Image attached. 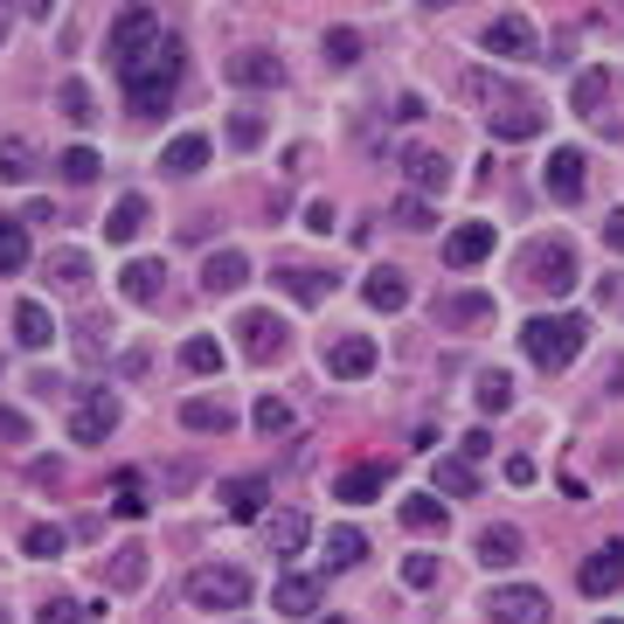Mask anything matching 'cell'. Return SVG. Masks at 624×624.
Returning <instances> with one entry per match:
<instances>
[{
    "instance_id": "cell-3",
    "label": "cell",
    "mask_w": 624,
    "mask_h": 624,
    "mask_svg": "<svg viewBox=\"0 0 624 624\" xmlns=\"http://www.w3.org/2000/svg\"><path fill=\"white\" fill-rule=\"evenodd\" d=\"M250 590H257L250 569L208 562V569H195V576H188V604H195V611H237V604H250Z\"/></svg>"
},
{
    "instance_id": "cell-34",
    "label": "cell",
    "mask_w": 624,
    "mask_h": 624,
    "mask_svg": "<svg viewBox=\"0 0 624 624\" xmlns=\"http://www.w3.org/2000/svg\"><path fill=\"white\" fill-rule=\"evenodd\" d=\"M250 424L264 430V437H292V424H299V409L284 403V396H257V409H250Z\"/></svg>"
},
{
    "instance_id": "cell-50",
    "label": "cell",
    "mask_w": 624,
    "mask_h": 624,
    "mask_svg": "<svg viewBox=\"0 0 624 624\" xmlns=\"http://www.w3.org/2000/svg\"><path fill=\"white\" fill-rule=\"evenodd\" d=\"M326 56H333V63H361V35H354V29H333V35H326Z\"/></svg>"
},
{
    "instance_id": "cell-9",
    "label": "cell",
    "mask_w": 624,
    "mask_h": 624,
    "mask_svg": "<svg viewBox=\"0 0 624 624\" xmlns=\"http://www.w3.org/2000/svg\"><path fill=\"white\" fill-rule=\"evenodd\" d=\"M492 243H500V229H492V222H458L451 237H445V264L451 271H479L486 257H492Z\"/></svg>"
},
{
    "instance_id": "cell-21",
    "label": "cell",
    "mask_w": 624,
    "mask_h": 624,
    "mask_svg": "<svg viewBox=\"0 0 624 624\" xmlns=\"http://www.w3.org/2000/svg\"><path fill=\"white\" fill-rule=\"evenodd\" d=\"M354 562H368V534H361V528H333L326 549H320V569L341 576V569H354Z\"/></svg>"
},
{
    "instance_id": "cell-22",
    "label": "cell",
    "mask_w": 624,
    "mask_h": 624,
    "mask_svg": "<svg viewBox=\"0 0 624 624\" xmlns=\"http://www.w3.org/2000/svg\"><path fill=\"white\" fill-rule=\"evenodd\" d=\"M305 541H312V513H278V520H264V549L271 555H299L305 549Z\"/></svg>"
},
{
    "instance_id": "cell-49",
    "label": "cell",
    "mask_w": 624,
    "mask_h": 624,
    "mask_svg": "<svg viewBox=\"0 0 624 624\" xmlns=\"http://www.w3.org/2000/svg\"><path fill=\"white\" fill-rule=\"evenodd\" d=\"M63 174H70V180H97V174H104V160H97L91 146H70V153H63Z\"/></svg>"
},
{
    "instance_id": "cell-48",
    "label": "cell",
    "mask_w": 624,
    "mask_h": 624,
    "mask_svg": "<svg viewBox=\"0 0 624 624\" xmlns=\"http://www.w3.org/2000/svg\"><path fill=\"white\" fill-rule=\"evenodd\" d=\"M112 513H118V520H139V513H146V500H139V472H118V500H112Z\"/></svg>"
},
{
    "instance_id": "cell-35",
    "label": "cell",
    "mask_w": 624,
    "mask_h": 624,
    "mask_svg": "<svg viewBox=\"0 0 624 624\" xmlns=\"http://www.w3.org/2000/svg\"><path fill=\"white\" fill-rule=\"evenodd\" d=\"M139 229H146V195H125L112 208V222H104V237H112V243H133Z\"/></svg>"
},
{
    "instance_id": "cell-43",
    "label": "cell",
    "mask_w": 624,
    "mask_h": 624,
    "mask_svg": "<svg viewBox=\"0 0 624 624\" xmlns=\"http://www.w3.org/2000/svg\"><path fill=\"white\" fill-rule=\"evenodd\" d=\"M403 583H409V590H437V583H445V562H437L430 549L409 555V562H403Z\"/></svg>"
},
{
    "instance_id": "cell-27",
    "label": "cell",
    "mask_w": 624,
    "mask_h": 624,
    "mask_svg": "<svg viewBox=\"0 0 624 624\" xmlns=\"http://www.w3.org/2000/svg\"><path fill=\"white\" fill-rule=\"evenodd\" d=\"M445 500H437V492H409V500H403V528L409 534H445Z\"/></svg>"
},
{
    "instance_id": "cell-12",
    "label": "cell",
    "mask_w": 624,
    "mask_h": 624,
    "mask_svg": "<svg viewBox=\"0 0 624 624\" xmlns=\"http://www.w3.org/2000/svg\"><path fill=\"white\" fill-rule=\"evenodd\" d=\"M271 284H278V292H292L299 305H320L341 278H333L326 264H312V271H305V264H278V271H271Z\"/></svg>"
},
{
    "instance_id": "cell-51",
    "label": "cell",
    "mask_w": 624,
    "mask_h": 624,
    "mask_svg": "<svg viewBox=\"0 0 624 624\" xmlns=\"http://www.w3.org/2000/svg\"><path fill=\"white\" fill-rule=\"evenodd\" d=\"M0 445H29V416L0 403Z\"/></svg>"
},
{
    "instance_id": "cell-24",
    "label": "cell",
    "mask_w": 624,
    "mask_h": 624,
    "mask_svg": "<svg viewBox=\"0 0 624 624\" xmlns=\"http://www.w3.org/2000/svg\"><path fill=\"white\" fill-rule=\"evenodd\" d=\"M437 320H445V326H486L492 299L486 292H445V299H437Z\"/></svg>"
},
{
    "instance_id": "cell-8",
    "label": "cell",
    "mask_w": 624,
    "mask_h": 624,
    "mask_svg": "<svg viewBox=\"0 0 624 624\" xmlns=\"http://www.w3.org/2000/svg\"><path fill=\"white\" fill-rule=\"evenodd\" d=\"M479 49H486V56H534L541 35H534L528 14H500V21H486V29H479Z\"/></svg>"
},
{
    "instance_id": "cell-59",
    "label": "cell",
    "mask_w": 624,
    "mask_h": 624,
    "mask_svg": "<svg viewBox=\"0 0 624 624\" xmlns=\"http://www.w3.org/2000/svg\"><path fill=\"white\" fill-rule=\"evenodd\" d=\"M0 624H8V611H0Z\"/></svg>"
},
{
    "instance_id": "cell-31",
    "label": "cell",
    "mask_w": 624,
    "mask_h": 624,
    "mask_svg": "<svg viewBox=\"0 0 624 624\" xmlns=\"http://www.w3.org/2000/svg\"><path fill=\"white\" fill-rule=\"evenodd\" d=\"M160 167H167V174H201V167H208V139H201V133H180V139H167Z\"/></svg>"
},
{
    "instance_id": "cell-54",
    "label": "cell",
    "mask_w": 624,
    "mask_h": 624,
    "mask_svg": "<svg viewBox=\"0 0 624 624\" xmlns=\"http://www.w3.org/2000/svg\"><path fill=\"white\" fill-rule=\"evenodd\" d=\"M305 229H312V237H320V229H333V208H326V201H305Z\"/></svg>"
},
{
    "instance_id": "cell-52",
    "label": "cell",
    "mask_w": 624,
    "mask_h": 624,
    "mask_svg": "<svg viewBox=\"0 0 624 624\" xmlns=\"http://www.w3.org/2000/svg\"><path fill=\"white\" fill-rule=\"evenodd\" d=\"M146 368H153V354H146V347H125V354H118V375H133V382H139Z\"/></svg>"
},
{
    "instance_id": "cell-11",
    "label": "cell",
    "mask_w": 624,
    "mask_h": 624,
    "mask_svg": "<svg viewBox=\"0 0 624 624\" xmlns=\"http://www.w3.org/2000/svg\"><path fill=\"white\" fill-rule=\"evenodd\" d=\"M237 341H243L250 361H278L284 354V320H278V312H243V320H237Z\"/></svg>"
},
{
    "instance_id": "cell-36",
    "label": "cell",
    "mask_w": 624,
    "mask_h": 624,
    "mask_svg": "<svg viewBox=\"0 0 624 624\" xmlns=\"http://www.w3.org/2000/svg\"><path fill=\"white\" fill-rule=\"evenodd\" d=\"M437 492H451V500L479 492V465L472 458H437Z\"/></svg>"
},
{
    "instance_id": "cell-26",
    "label": "cell",
    "mask_w": 624,
    "mask_h": 624,
    "mask_svg": "<svg viewBox=\"0 0 624 624\" xmlns=\"http://www.w3.org/2000/svg\"><path fill=\"white\" fill-rule=\"evenodd\" d=\"M320 596H326L320 576H284V583H278V611H284V617H312V611H320Z\"/></svg>"
},
{
    "instance_id": "cell-53",
    "label": "cell",
    "mask_w": 624,
    "mask_h": 624,
    "mask_svg": "<svg viewBox=\"0 0 624 624\" xmlns=\"http://www.w3.org/2000/svg\"><path fill=\"white\" fill-rule=\"evenodd\" d=\"M604 243L624 257V208H611V216H604Z\"/></svg>"
},
{
    "instance_id": "cell-14",
    "label": "cell",
    "mask_w": 624,
    "mask_h": 624,
    "mask_svg": "<svg viewBox=\"0 0 624 624\" xmlns=\"http://www.w3.org/2000/svg\"><path fill=\"white\" fill-rule=\"evenodd\" d=\"M264 507H271V479H264V472H243V479L222 486V513H229V520H257Z\"/></svg>"
},
{
    "instance_id": "cell-1",
    "label": "cell",
    "mask_w": 624,
    "mask_h": 624,
    "mask_svg": "<svg viewBox=\"0 0 624 624\" xmlns=\"http://www.w3.org/2000/svg\"><path fill=\"white\" fill-rule=\"evenodd\" d=\"M180 70H188V42H180L174 29H160V42H153L139 63L118 70V76H125V104H133V118H167Z\"/></svg>"
},
{
    "instance_id": "cell-37",
    "label": "cell",
    "mask_w": 624,
    "mask_h": 624,
    "mask_svg": "<svg viewBox=\"0 0 624 624\" xmlns=\"http://www.w3.org/2000/svg\"><path fill=\"white\" fill-rule=\"evenodd\" d=\"M21 549H29L35 562H56V555L70 549V534L56 528V520H35V528H29V534H21Z\"/></svg>"
},
{
    "instance_id": "cell-6",
    "label": "cell",
    "mask_w": 624,
    "mask_h": 624,
    "mask_svg": "<svg viewBox=\"0 0 624 624\" xmlns=\"http://www.w3.org/2000/svg\"><path fill=\"white\" fill-rule=\"evenodd\" d=\"M112 430H118V396H112V388H84L76 409H70V437H76V445H104Z\"/></svg>"
},
{
    "instance_id": "cell-23",
    "label": "cell",
    "mask_w": 624,
    "mask_h": 624,
    "mask_svg": "<svg viewBox=\"0 0 624 624\" xmlns=\"http://www.w3.org/2000/svg\"><path fill=\"white\" fill-rule=\"evenodd\" d=\"M243 278H250V257H243V250H216V257L201 264V292H237Z\"/></svg>"
},
{
    "instance_id": "cell-41",
    "label": "cell",
    "mask_w": 624,
    "mask_h": 624,
    "mask_svg": "<svg viewBox=\"0 0 624 624\" xmlns=\"http://www.w3.org/2000/svg\"><path fill=\"white\" fill-rule=\"evenodd\" d=\"M29 174H35L29 139H0V180H29Z\"/></svg>"
},
{
    "instance_id": "cell-40",
    "label": "cell",
    "mask_w": 624,
    "mask_h": 624,
    "mask_svg": "<svg viewBox=\"0 0 624 624\" xmlns=\"http://www.w3.org/2000/svg\"><path fill=\"white\" fill-rule=\"evenodd\" d=\"M56 104H63V118H76V125H91V118H97V97H91V84H76V76L56 91Z\"/></svg>"
},
{
    "instance_id": "cell-39",
    "label": "cell",
    "mask_w": 624,
    "mask_h": 624,
    "mask_svg": "<svg viewBox=\"0 0 624 624\" xmlns=\"http://www.w3.org/2000/svg\"><path fill=\"white\" fill-rule=\"evenodd\" d=\"M21 264H29V229L0 216V271H21Z\"/></svg>"
},
{
    "instance_id": "cell-33",
    "label": "cell",
    "mask_w": 624,
    "mask_h": 624,
    "mask_svg": "<svg viewBox=\"0 0 624 624\" xmlns=\"http://www.w3.org/2000/svg\"><path fill=\"white\" fill-rule=\"evenodd\" d=\"M472 396H479V409H486V416H500V409H513V375H507V368H479V382H472Z\"/></svg>"
},
{
    "instance_id": "cell-29",
    "label": "cell",
    "mask_w": 624,
    "mask_h": 624,
    "mask_svg": "<svg viewBox=\"0 0 624 624\" xmlns=\"http://www.w3.org/2000/svg\"><path fill=\"white\" fill-rule=\"evenodd\" d=\"M42 278L63 284V292H76V284H91V257L84 250H49L42 257Z\"/></svg>"
},
{
    "instance_id": "cell-57",
    "label": "cell",
    "mask_w": 624,
    "mask_h": 624,
    "mask_svg": "<svg viewBox=\"0 0 624 624\" xmlns=\"http://www.w3.org/2000/svg\"><path fill=\"white\" fill-rule=\"evenodd\" d=\"M320 624H347V617H320Z\"/></svg>"
},
{
    "instance_id": "cell-15",
    "label": "cell",
    "mask_w": 624,
    "mask_h": 624,
    "mask_svg": "<svg viewBox=\"0 0 624 624\" xmlns=\"http://www.w3.org/2000/svg\"><path fill=\"white\" fill-rule=\"evenodd\" d=\"M541 180H549V195L569 208V201H583V153L576 146H555L549 153V174H541Z\"/></svg>"
},
{
    "instance_id": "cell-47",
    "label": "cell",
    "mask_w": 624,
    "mask_h": 624,
    "mask_svg": "<svg viewBox=\"0 0 624 624\" xmlns=\"http://www.w3.org/2000/svg\"><path fill=\"white\" fill-rule=\"evenodd\" d=\"M229 146H237V153L264 146V118H257V112H237V118H229Z\"/></svg>"
},
{
    "instance_id": "cell-13",
    "label": "cell",
    "mask_w": 624,
    "mask_h": 624,
    "mask_svg": "<svg viewBox=\"0 0 624 624\" xmlns=\"http://www.w3.org/2000/svg\"><path fill=\"white\" fill-rule=\"evenodd\" d=\"M403 174L416 180V195H445L451 188V160L437 146H403Z\"/></svg>"
},
{
    "instance_id": "cell-7",
    "label": "cell",
    "mask_w": 624,
    "mask_h": 624,
    "mask_svg": "<svg viewBox=\"0 0 624 624\" xmlns=\"http://www.w3.org/2000/svg\"><path fill=\"white\" fill-rule=\"evenodd\" d=\"M153 42H160V21H153V8H118V21H112V63H118V70L139 63Z\"/></svg>"
},
{
    "instance_id": "cell-10",
    "label": "cell",
    "mask_w": 624,
    "mask_h": 624,
    "mask_svg": "<svg viewBox=\"0 0 624 624\" xmlns=\"http://www.w3.org/2000/svg\"><path fill=\"white\" fill-rule=\"evenodd\" d=\"M576 583H583V596H617L624 590V541H604L596 555H583Z\"/></svg>"
},
{
    "instance_id": "cell-5",
    "label": "cell",
    "mask_w": 624,
    "mask_h": 624,
    "mask_svg": "<svg viewBox=\"0 0 624 624\" xmlns=\"http://www.w3.org/2000/svg\"><path fill=\"white\" fill-rule=\"evenodd\" d=\"M492 624H549V596L528 590V583H500V590H486V604H479Z\"/></svg>"
},
{
    "instance_id": "cell-55",
    "label": "cell",
    "mask_w": 624,
    "mask_h": 624,
    "mask_svg": "<svg viewBox=\"0 0 624 624\" xmlns=\"http://www.w3.org/2000/svg\"><path fill=\"white\" fill-rule=\"evenodd\" d=\"M492 451V437L486 430H465V445H458V458H486Z\"/></svg>"
},
{
    "instance_id": "cell-32",
    "label": "cell",
    "mask_w": 624,
    "mask_h": 624,
    "mask_svg": "<svg viewBox=\"0 0 624 624\" xmlns=\"http://www.w3.org/2000/svg\"><path fill=\"white\" fill-rule=\"evenodd\" d=\"M14 333H21V347H49V341H56V320H49L35 299H21L14 305Z\"/></svg>"
},
{
    "instance_id": "cell-2",
    "label": "cell",
    "mask_w": 624,
    "mask_h": 624,
    "mask_svg": "<svg viewBox=\"0 0 624 624\" xmlns=\"http://www.w3.org/2000/svg\"><path fill=\"white\" fill-rule=\"evenodd\" d=\"M583 341H590V320H583V312H562V320H528V326H520L528 361H534V368H549V375H562L569 361H576Z\"/></svg>"
},
{
    "instance_id": "cell-17",
    "label": "cell",
    "mask_w": 624,
    "mask_h": 624,
    "mask_svg": "<svg viewBox=\"0 0 624 624\" xmlns=\"http://www.w3.org/2000/svg\"><path fill=\"white\" fill-rule=\"evenodd\" d=\"M229 84H257V91H271V84H284V70H278L271 49H237V56H229Z\"/></svg>"
},
{
    "instance_id": "cell-42",
    "label": "cell",
    "mask_w": 624,
    "mask_h": 624,
    "mask_svg": "<svg viewBox=\"0 0 624 624\" xmlns=\"http://www.w3.org/2000/svg\"><path fill=\"white\" fill-rule=\"evenodd\" d=\"M146 583V549H118L112 555V590H139Z\"/></svg>"
},
{
    "instance_id": "cell-30",
    "label": "cell",
    "mask_w": 624,
    "mask_h": 624,
    "mask_svg": "<svg viewBox=\"0 0 624 624\" xmlns=\"http://www.w3.org/2000/svg\"><path fill=\"white\" fill-rule=\"evenodd\" d=\"M513 562H520V528L500 520V528L479 534V569H513Z\"/></svg>"
},
{
    "instance_id": "cell-19",
    "label": "cell",
    "mask_w": 624,
    "mask_h": 624,
    "mask_svg": "<svg viewBox=\"0 0 624 624\" xmlns=\"http://www.w3.org/2000/svg\"><path fill=\"white\" fill-rule=\"evenodd\" d=\"M118 284H125V299H139V305H160V292H167V264H160V257H133Z\"/></svg>"
},
{
    "instance_id": "cell-45",
    "label": "cell",
    "mask_w": 624,
    "mask_h": 624,
    "mask_svg": "<svg viewBox=\"0 0 624 624\" xmlns=\"http://www.w3.org/2000/svg\"><path fill=\"white\" fill-rule=\"evenodd\" d=\"M396 222H403V229H437V201H430V195H403V201H396Z\"/></svg>"
},
{
    "instance_id": "cell-25",
    "label": "cell",
    "mask_w": 624,
    "mask_h": 624,
    "mask_svg": "<svg viewBox=\"0 0 624 624\" xmlns=\"http://www.w3.org/2000/svg\"><path fill=\"white\" fill-rule=\"evenodd\" d=\"M388 472H396V465H354V472L333 479V492H341L347 507H361V500H375V492L388 486Z\"/></svg>"
},
{
    "instance_id": "cell-56",
    "label": "cell",
    "mask_w": 624,
    "mask_h": 624,
    "mask_svg": "<svg viewBox=\"0 0 624 624\" xmlns=\"http://www.w3.org/2000/svg\"><path fill=\"white\" fill-rule=\"evenodd\" d=\"M507 486H534V458H507Z\"/></svg>"
},
{
    "instance_id": "cell-28",
    "label": "cell",
    "mask_w": 624,
    "mask_h": 624,
    "mask_svg": "<svg viewBox=\"0 0 624 624\" xmlns=\"http://www.w3.org/2000/svg\"><path fill=\"white\" fill-rule=\"evenodd\" d=\"M180 424L195 437H222V430H237V409L229 403H180Z\"/></svg>"
},
{
    "instance_id": "cell-4",
    "label": "cell",
    "mask_w": 624,
    "mask_h": 624,
    "mask_svg": "<svg viewBox=\"0 0 624 624\" xmlns=\"http://www.w3.org/2000/svg\"><path fill=\"white\" fill-rule=\"evenodd\" d=\"M528 284H534V292H576V243H569V237H534Z\"/></svg>"
},
{
    "instance_id": "cell-20",
    "label": "cell",
    "mask_w": 624,
    "mask_h": 624,
    "mask_svg": "<svg viewBox=\"0 0 624 624\" xmlns=\"http://www.w3.org/2000/svg\"><path fill=\"white\" fill-rule=\"evenodd\" d=\"M361 299H368L375 312H403V305H409V278H403L396 264H375L368 284H361Z\"/></svg>"
},
{
    "instance_id": "cell-16",
    "label": "cell",
    "mask_w": 624,
    "mask_h": 624,
    "mask_svg": "<svg viewBox=\"0 0 624 624\" xmlns=\"http://www.w3.org/2000/svg\"><path fill=\"white\" fill-rule=\"evenodd\" d=\"M326 375H341V382L375 375V341H361V333H347V341H333V347H326Z\"/></svg>"
},
{
    "instance_id": "cell-44",
    "label": "cell",
    "mask_w": 624,
    "mask_h": 624,
    "mask_svg": "<svg viewBox=\"0 0 624 624\" xmlns=\"http://www.w3.org/2000/svg\"><path fill=\"white\" fill-rule=\"evenodd\" d=\"M180 361H188V368H195V375H222V347H216V341H208V333H195V341H188V347H180Z\"/></svg>"
},
{
    "instance_id": "cell-18",
    "label": "cell",
    "mask_w": 624,
    "mask_h": 624,
    "mask_svg": "<svg viewBox=\"0 0 624 624\" xmlns=\"http://www.w3.org/2000/svg\"><path fill=\"white\" fill-rule=\"evenodd\" d=\"M534 133H541V104L500 97V112H492V139H534Z\"/></svg>"
},
{
    "instance_id": "cell-58",
    "label": "cell",
    "mask_w": 624,
    "mask_h": 624,
    "mask_svg": "<svg viewBox=\"0 0 624 624\" xmlns=\"http://www.w3.org/2000/svg\"><path fill=\"white\" fill-rule=\"evenodd\" d=\"M604 624H624V617H604Z\"/></svg>"
},
{
    "instance_id": "cell-38",
    "label": "cell",
    "mask_w": 624,
    "mask_h": 624,
    "mask_svg": "<svg viewBox=\"0 0 624 624\" xmlns=\"http://www.w3.org/2000/svg\"><path fill=\"white\" fill-rule=\"evenodd\" d=\"M569 104H576V112H604V104H611V70H583L576 91H569Z\"/></svg>"
},
{
    "instance_id": "cell-46",
    "label": "cell",
    "mask_w": 624,
    "mask_h": 624,
    "mask_svg": "<svg viewBox=\"0 0 624 624\" xmlns=\"http://www.w3.org/2000/svg\"><path fill=\"white\" fill-rule=\"evenodd\" d=\"M42 624H97V604H70V596H56V604H42Z\"/></svg>"
}]
</instances>
